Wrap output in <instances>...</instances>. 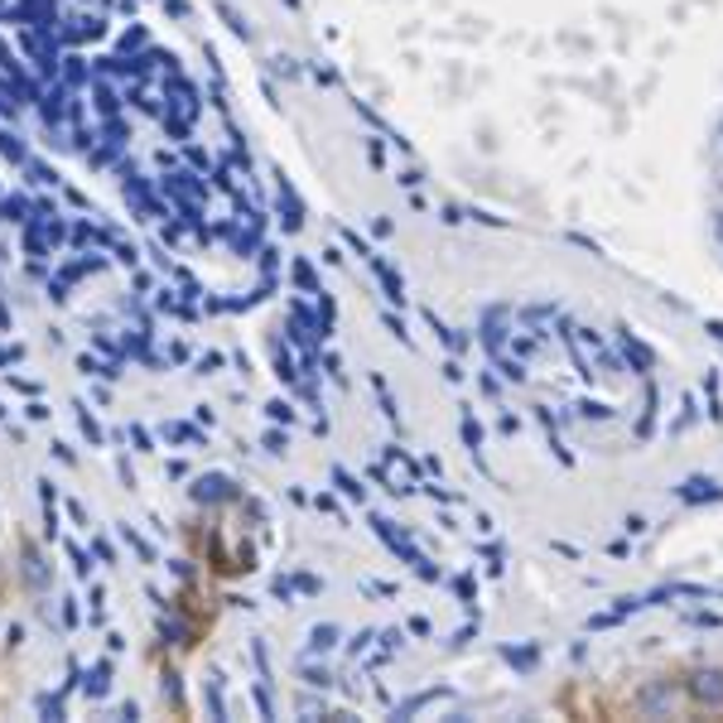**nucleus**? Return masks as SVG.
<instances>
[{"label": "nucleus", "mask_w": 723, "mask_h": 723, "mask_svg": "<svg viewBox=\"0 0 723 723\" xmlns=\"http://www.w3.org/2000/svg\"><path fill=\"white\" fill-rule=\"evenodd\" d=\"M685 704H690V714H723V671L719 665H700V671H690L685 680Z\"/></svg>", "instance_id": "obj_1"}]
</instances>
